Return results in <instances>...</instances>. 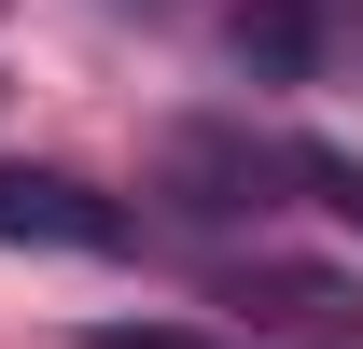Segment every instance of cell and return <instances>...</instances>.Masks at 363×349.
I'll return each instance as SVG.
<instances>
[{"instance_id":"1","label":"cell","mask_w":363,"mask_h":349,"mask_svg":"<svg viewBox=\"0 0 363 349\" xmlns=\"http://www.w3.org/2000/svg\"><path fill=\"white\" fill-rule=\"evenodd\" d=\"M210 307L238 321V349H363V279H350V265L238 252L224 279H210Z\"/></svg>"},{"instance_id":"2","label":"cell","mask_w":363,"mask_h":349,"mask_svg":"<svg viewBox=\"0 0 363 349\" xmlns=\"http://www.w3.org/2000/svg\"><path fill=\"white\" fill-rule=\"evenodd\" d=\"M140 210L70 168H0V252H126Z\"/></svg>"},{"instance_id":"3","label":"cell","mask_w":363,"mask_h":349,"mask_svg":"<svg viewBox=\"0 0 363 349\" xmlns=\"http://www.w3.org/2000/svg\"><path fill=\"white\" fill-rule=\"evenodd\" d=\"M308 56H321V14H308V0H252V14H238V70H279V84H294Z\"/></svg>"},{"instance_id":"4","label":"cell","mask_w":363,"mask_h":349,"mask_svg":"<svg viewBox=\"0 0 363 349\" xmlns=\"http://www.w3.org/2000/svg\"><path fill=\"white\" fill-rule=\"evenodd\" d=\"M294 182H308V196H321L335 223H363V168H350V154H321V140H294Z\"/></svg>"},{"instance_id":"5","label":"cell","mask_w":363,"mask_h":349,"mask_svg":"<svg viewBox=\"0 0 363 349\" xmlns=\"http://www.w3.org/2000/svg\"><path fill=\"white\" fill-rule=\"evenodd\" d=\"M84 349H238V336H196V321H98Z\"/></svg>"}]
</instances>
